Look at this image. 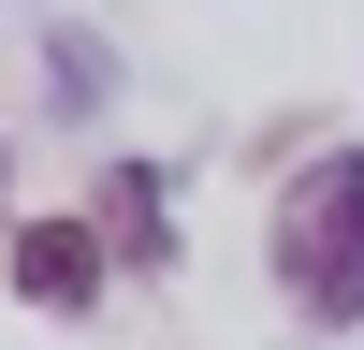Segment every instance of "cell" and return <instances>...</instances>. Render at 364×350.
<instances>
[{
    "label": "cell",
    "instance_id": "1",
    "mask_svg": "<svg viewBox=\"0 0 364 350\" xmlns=\"http://www.w3.org/2000/svg\"><path fill=\"white\" fill-rule=\"evenodd\" d=\"M277 292L306 321H364V146H321L277 190Z\"/></svg>",
    "mask_w": 364,
    "mask_h": 350
},
{
    "label": "cell",
    "instance_id": "2",
    "mask_svg": "<svg viewBox=\"0 0 364 350\" xmlns=\"http://www.w3.org/2000/svg\"><path fill=\"white\" fill-rule=\"evenodd\" d=\"M0 277H15L29 307H87V292H102V233H87V219H15Z\"/></svg>",
    "mask_w": 364,
    "mask_h": 350
},
{
    "label": "cell",
    "instance_id": "3",
    "mask_svg": "<svg viewBox=\"0 0 364 350\" xmlns=\"http://www.w3.org/2000/svg\"><path fill=\"white\" fill-rule=\"evenodd\" d=\"M102 233H117V248H161V175H146V161L102 175Z\"/></svg>",
    "mask_w": 364,
    "mask_h": 350
}]
</instances>
